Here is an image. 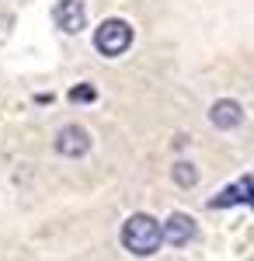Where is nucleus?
<instances>
[{
    "mask_svg": "<svg viewBox=\"0 0 254 261\" xmlns=\"http://www.w3.org/2000/svg\"><path fill=\"white\" fill-rule=\"evenodd\" d=\"M160 233H164L167 244L181 247V244H188L195 237V223H192V216H185V213H171L167 223H160Z\"/></svg>",
    "mask_w": 254,
    "mask_h": 261,
    "instance_id": "423d86ee",
    "label": "nucleus"
},
{
    "mask_svg": "<svg viewBox=\"0 0 254 261\" xmlns=\"http://www.w3.org/2000/svg\"><path fill=\"white\" fill-rule=\"evenodd\" d=\"M70 101L73 105H91V101H98V91L91 84H77V87H70Z\"/></svg>",
    "mask_w": 254,
    "mask_h": 261,
    "instance_id": "1a4fd4ad",
    "label": "nucleus"
},
{
    "mask_svg": "<svg viewBox=\"0 0 254 261\" xmlns=\"http://www.w3.org/2000/svg\"><path fill=\"white\" fill-rule=\"evenodd\" d=\"M209 122H213L216 129H237V125L244 122V108L230 98H219L213 108H209Z\"/></svg>",
    "mask_w": 254,
    "mask_h": 261,
    "instance_id": "0eeeda50",
    "label": "nucleus"
},
{
    "mask_svg": "<svg viewBox=\"0 0 254 261\" xmlns=\"http://www.w3.org/2000/svg\"><path fill=\"white\" fill-rule=\"evenodd\" d=\"M53 18H56V24L66 32V35H77L80 28L87 24V11H84L80 0H59L56 11H53Z\"/></svg>",
    "mask_w": 254,
    "mask_h": 261,
    "instance_id": "20e7f679",
    "label": "nucleus"
},
{
    "mask_svg": "<svg viewBox=\"0 0 254 261\" xmlns=\"http://www.w3.org/2000/svg\"><path fill=\"white\" fill-rule=\"evenodd\" d=\"M174 181H177V185H185V188H192V185L198 181L195 164H188V161H177V164H174Z\"/></svg>",
    "mask_w": 254,
    "mask_h": 261,
    "instance_id": "6e6552de",
    "label": "nucleus"
},
{
    "mask_svg": "<svg viewBox=\"0 0 254 261\" xmlns=\"http://www.w3.org/2000/svg\"><path fill=\"white\" fill-rule=\"evenodd\" d=\"M56 150L63 157H84L91 150V133L84 125H63L56 133Z\"/></svg>",
    "mask_w": 254,
    "mask_h": 261,
    "instance_id": "7ed1b4c3",
    "label": "nucleus"
},
{
    "mask_svg": "<svg viewBox=\"0 0 254 261\" xmlns=\"http://www.w3.org/2000/svg\"><path fill=\"white\" fill-rule=\"evenodd\" d=\"M94 45H98L101 56H122L129 45H133V28H129V21L122 18H108L98 24V32H94Z\"/></svg>",
    "mask_w": 254,
    "mask_h": 261,
    "instance_id": "f03ea898",
    "label": "nucleus"
},
{
    "mask_svg": "<svg viewBox=\"0 0 254 261\" xmlns=\"http://www.w3.org/2000/svg\"><path fill=\"white\" fill-rule=\"evenodd\" d=\"M122 244H125V251H133L139 258L157 254V247L164 244L160 223H157L150 213H133V216L125 220V226H122Z\"/></svg>",
    "mask_w": 254,
    "mask_h": 261,
    "instance_id": "f257e3e1",
    "label": "nucleus"
},
{
    "mask_svg": "<svg viewBox=\"0 0 254 261\" xmlns=\"http://www.w3.org/2000/svg\"><path fill=\"white\" fill-rule=\"evenodd\" d=\"M240 202H247L254 209V181L251 178H240L237 185L223 188L216 199H209V209H226V205H240Z\"/></svg>",
    "mask_w": 254,
    "mask_h": 261,
    "instance_id": "39448f33",
    "label": "nucleus"
}]
</instances>
